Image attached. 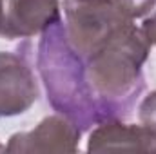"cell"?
<instances>
[{
  "label": "cell",
  "instance_id": "6da1fadb",
  "mask_svg": "<svg viewBox=\"0 0 156 154\" xmlns=\"http://www.w3.org/2000/svg\"><path fill=\"white\" fill-rule=\"evenodd\" d=\"M37 71L49 105L58 114L71 120L82 132L113 120L109 109L93 91L85 58L69 42L64 20L53 24L40 35Z\"/></svg>",
  "mask_w": 156,
  "mask_h": 154
},
{
  "label": "cell",
  "instance_id": "7a4b0ae2",
  "mask_svg": "<svg viewBox=\"0 0 156 154\" xmlns=\"http://www.w3.org/2000/svg\"><path fill=\"white\" fill-rule=\"evenodd\" d=\"M149 53L151 42L142 27L131 22L85 60L93 91L113 120H125L140 100L145 89L144 64Z\"/></svg>",
  "mask_w": 156,
  "mask_h": 154
},
{
  "label": "cell",
  "instance_id": "3957f363",
  "mask_svg": "<svg viewBox=\"0 0 156 154\" xmlns=\"http://www.w3.org/2000/svg\"><path fill=\"white\" fill-rule=\"evenodd\" d=\"M64 15L69 42L85 60L96 53L120 27L131 24L116 0H64Z\"/></svg>",
  "mask_w": 156,
  "mask_h": 154
},
{
  "label": "cell",
  "instance_id": "277c9868",
  "mask_svg": "<svg viewBox=\"0 0 156 154\" xmlns=\"http://www.w3.org/2000/svg\"><path fill=\"white\" fill-rule=\"evenodd\" d=\"M38 94V82L27 56L0 51V118L24 114Z\"/></svg>",
  "mask_w": 156,
  "mask_h": 154
},
{
  "label": "cell",
  "instance_id": "5b68a950",
  "mask_svg": "<svg viewBox=\"0 0 156 154\" xmlns=\"http://www.w3.org/2000/svg\"><path fill=\"white\" fill-rule=\"evenodd\" d=\"M82 131L62 114L45 116L33 131L9 138L5 152H76Z\"/></svg>",
  "mask_w": 156,
  "mask_h": 154
},
{
  "label": "cell",
  "instance_id": "8992f818",
  "mask_svg": "<svg viewBox=\"0 0 156 154\" xmlns=\"http://www.w3.org/2000/svg\"><path fill=\"white\" fill-rule=\"evenodd\" d=\"M62 20L60 0H7L0 37L31 38Z\"/></svg>",
  "mask_w": 156,
  "mask_h": 154
},
{
  "label": "cell",
  "instance_id": "52a82bcc",
  "mask_svg": "<svg viewBox=\"0 0 156 154\" xmlns=\"http://www.w3.org/2000/svg\"><path fill=\"white\" fill-rule=\"evenodd\" d=\"M89 152L105 151H136V152H156L154 134L140 125L125 123L123 120H107L93 127L87 140Z\"/></svg>",
  "mask_w": 156,
  "mask_h": 154
},
{
  "label": "cell",
  "instance_id": "ba28073f",
  "mask_svg": "<svg viewBox=\"0 0 156 154\" xmlns=\"http://www.w3.org/2000/svg\"><path fill=\"white\" fill-rule=\"evenodd\" d=\"M138 118L144 127H147L156 138V91L149 93L138 107Z\"/></svg>",
  "mask_w": 156,
  "mask_h": 154
},
{
  "label": "cell",
  "instance_id": "9c48e42d",
  "mask_svg": "<svg viewBox=\"0 0 156 154\" xmlns=\"http://www.w3.org/2000/svg\"><path fill=\"white\" fill-rule=\"evenodd\" d=\"M122 7V11L125 13V16L134 22L136 18L145 16L147 13H151L156 5V0H116Z\"/></svg>",
  "mask_w": 156,
  "mask_h": 154
},
{
  "label": "cell",
  "instance_id": "30bf717a",
  "mask_svg": "<svg viewBox=\"0 0 156 154\" xmlns=\"http://www.w3.org/2000/svg\"><path fill=\"white\" fill-rule=\"evenodd\" d=\"M142 31L145 33V37L151 42V45H156V13H153L151 16H147V18L144 20Z\"/></svg>",
  "mask_w": 156,
  "mask_h": 154
},
{
  "label": "cell",
  "instance_id": "8fae6325",
  "mask_svg": "<svg viewBox=\"0 0 156 154\" xmlns=\"http://www.w3.org/2000/svg\"><path fill=\"white\" fill-rule=\"evenodd\" d=\"M4 11H5V7H4V0H0V27H2V22H4Z\"/></svg>",
  "mask_w": 156,
  "mask_h": 154
},
{
  "label": "cell",
  "instance_id": "7c38bea8",
  "mask_svg": "<svg viewBox=\"0 0 156 154\" xmlns=\"http://www.w3.org/2000/svg\"><path fill=\"white\" fill-rule=\"evenodd\" d=\"M78 2H107V0H78Z\"/></svg>",
  "mask_w": 156,
  "mask_h": 154
},
{
  "label": "cell",
  "instance_id": "4fadbf2b",
  "mask_svg": "<svg viewBox=\"0 0 156 154\" xmlns=\"http://www.w3.org/2000/svg\"><path fill=\"white\" fill-rule=\"evenodd\" d=\"M4 151H5V145H2V143H0V152H4Z\"/></svg>",
  "mask_w": 156,
  "mask_h": 154
}]
</instances>
